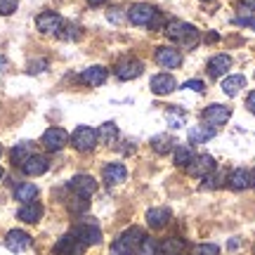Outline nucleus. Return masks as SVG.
Segmentation results:
<instances>
[{
    "instance_id": "1",
    "label": "nucleus",
    "mask_w": 255,
    "mask_h": 255,
    "mask_svg": "<svg viewBox=\"0 0 255 255\" xmlns=\"http://www.w3.org/2000/svg\"><path fill=\"white\" fill-rule=\"evenodd\" d=\"M165 36L170 38V40H175V43H180L182 47H187V50L196 47L201 40L199 31L191 26V24H187V21H180V19H170L165 24Z\"/></svg>"
},
{
    "instance_id": "2",
    "label": "nucleus",
    "mask_w": 255,
    "mask_h": 255,
    "mask_svg": "<svg viewBox=\"0 0 255 255\" xmlns=\"http://www.w3.org/2000/svg\"><path fill=\"white\" fill-rule=\"evenodd\" d=\"M144 239V232L139 227H130L111 244V255H137L139 244Z\"/></svg>"
},
{
    "instance_id": "3",
    "label": "nucleus",
    "mask_w": 255,
    "mask_h": 255,
    "mask_svg": "<svg viewBox=\"0 0 255 255\" xmlns=\"http://www.w3.org/2000/svg\"><path fill=\"white\" fill-rule=\"evenodd\" d=\"M158 14V9L154 5H149V2H135V5H130L128 7V19H130V24H135V26H151V21L156 19Z\"/></svg>"
},
{
    "instance_id": "4",
    "label": "nucleus",
    "mask_w": 255,
    "mask_h": 255,
    "mask_svg": "<svg viewBox=\"0 0 255 255\" xmlns=\"http://www.w3.org/2000/svg\"><path fill=\"white\" fill-rule=\"evenodd\" d=\"M71 144L78 149V151H92L95 144H97V130L88 126H78L71 135Z\"/></svg>"
},
{
    "instance_id": "5",
    "label": "nucleus",
    "mask_w": 255,
    "mask_h": 255,
    "mask_svg": "<svg viewBox=\"0 0 255 255\" xmlns=\"http://www.w3.org/2000/svg\"><path fill=\"white\" fill-rule=\"evenodd\" d=\"M71 234L78 239L85 248L95 246V244H100L102 241V232H100V227H97L95 222H83V225H76V227L71 229Z\"/></svg>"
},
{
    "instance_id": "6",
    "label": "nucleus",
    "mask_w": 255,
    "mask_h": 255,
    "mask_svg": "<svg viewBox=\"0 0 255 255\" xmlns=\"http://www.w3.org/2000/svg\"><path fill=\"white\" fill-rule=\"evenodd\" d=\"M201 119L206 121L208 126H213V128L225 126V123L232 119V109H229L227 104H210V107H206V109H203Z\"/></svg>"
},
{
    "instance_id": "7",
    "label": "nucleus",
    "mask_w": 255,
    "mask_h": 255,
    "mask_svg": "<svg viewBox=\"0 0 255 255\" xmlns=\"http://www.w3.org/2000/svg\"><path fill=\"white\" fill-rule=\"evenodd\" d=\"M154 59H156V64L163 66V69H177V66H182V52L175 50V47H170V45L156 47Z\"/></svg>"
},
{
    "instance_id": "8",
    "label": "nucleus",
    "mask_w": 255,
    "mask_h": 255,
    "mask_svg": "<svg viewBox=\"0 0 255 255\" xmlns=\"http://www.w3.org/2000/svg\"><path fill=\"white\" fill-rule=\"evenodd\" d=\"M215 170V158L210 154H199L191 158V163L187 165V173L191 175V177H199V180H203L206 175H210Z\"/></svg>"
},
{
    "instance_id": "9",
    "label": "nucleus",
    "mask_w": 255,
    "mask_h": 255,
    "mask_svg": "<svg viewBox=\"0 0 255 255\" xmlns=\"http://www.w3.org/2000/svg\"><path fill=\"white\" fill-rule=\"evenodd\" d=\"M142 73H144V64L139 62V59L128 57V59L116 64V78H119V81H135Z\"/></svg>"
},
{
    "instance_id": "10",
    "label": "nucleus",
    "mask_w": 255,
    "mask_h": 255,
    "mask_svg": "<svg viewBox=\"0 0 255 255\" xmlns=\"http://www.w3.org/2000/svg\"><path fill=\"white\" fill-rule=\"evenodd\" d=\"M36 26L40 33H50V36H59L64 28V19L57 14V12H43L38 14Z\"/></svg>"
},
{
    "instance_id": "11",
    "label": "nucleus",
    "mask_w": 255,
    "mask_h": 255,
    "mask_svg": "<svg viewBox=\"0 0 255 255\" xmlns=\"http://www.w3.org/2000/svg\"><path fill=\"white\" fill-rule=\"evenodd\" d=\"M69 144V132L64 128H47L43 135V146L47 151H62Z\"/></svg>"
},
{
    "instance_id": "12",
    "label": "nucleus",
    "mask_w": 255,
    "mask_h": 255,
    "mask_svg": "<svg viewBox=\"0 0 255 255\" xmlns=\"http://www.w3.org/2000/svg\"><path fill=\"white\" fill-rule=\"evenodd\" d=\"M31 244H33V239H31V234H26L24 229H9L7 237H5V246H7L12 253H24V251L31 248Z\"/></svg>"
},
{
    "instance_id": "13",
    "label": "nucleus",
    "mask_w": 255,
    "mask_h": 255,
    "mask_svg": "<svg viewBox=\"0 0 255 255\" xmlns=\"http://www.w3.org/2000/svg\"><path fill=\"white\" fill-rule=\"evenodd\" d=\"M69 189L76 196L90 199L92 194L97 191V182H95V177H90V175H76V177H71V182H69Z\"/></svg>"
},
{
    "instance_id": "14",
    "label": "nucleus",
    "mask_w": 255,
    "mask_h": 255,
    "mask_svg": "<svg viewBox=\"0 0 255 255\" xmlns=\"http://www.w3.org/2000/svg\"><path fill=\"white\" fill-rule=\"evenodd\" d=\"M149 88H151L154 95H170L177 88V81H175L170 73H156L154 78H151V83H149Z\"/></svg>"
},
{
    "instance_id": "15",
    "label": "nucleus",
    "mask_w": 255,
    "mask_h": 255,
    "mask_svg": "<svg viewBox=\"0 0 255 255\" xmlns=\"http://www.w3.org/2000/svg\"><path fill=\"white\" fill-rule=\"evenodd\" d=\"M47 168H50V161H47L45 156H28L26 161L21 163V170H24V175H28V177H38V175L47 173Z\"/></svg>"
},
{
    "instance_id": "16",
    "label": "nucleus",
    "mask_w": 255,
    "mask_h": 255,
    "mask_svg": "<svg viewBox=\"0 0 255 255\" xmlns=\"http://www.w3.org/2000/svg\"><path fill=\"white\" fill-rule=\"evenodd\" d=\"M83 251H85V246H83L81 241L73 237L71 232H69L66 237L59 239V241H57V246H55V253L57 255H81Z\"/></svg>"
},
{
    "instance_id": "17",
    "label": "nucleus",
    "mask_w": 255,
    "mask_h": 255,
    "mask_svg": "<svg viewBox=\"0 0 255 255\" xmlns=\"http://www.w3.org/2000/svg\"><path fill=\"white\" fill-rule=\"evenodd\" d=\"M208 76L210 78H220V76H225V73L232 69V57L229 55H215L208 59Z\"/></svg>"
},
{
    "instance_id": "18",
    "label": "nucleus",
    "mask_w": 255,
    "mask_h": 255,
    "mask_svg": "<svg viewBox=\"0 0 255 255\" xmlns=\"http://www.w3.org/2000/svg\"><path fill=\"white\" fill-rule=\"evenodd\" d=\"M227 184L234 191H244V189H248V187H253V175L248 173L246 168H237V170H232V175L227 177Z\"/></svg>"
},
{
    "instance_id": "19",
    "label": "nucleus",
    "mask_w": 255,
    "mask_h": 255,
    "mask_svg": "<svg viewBox=\"0 0 255 255\" xmlns=\"http://www.w3.org/2000/svg\"><path fill=\"white\" fill-rule=\"evenodd\" d=\"M17 218L21 222H28V225H33L38 220L43 218V206L38 203V201H28V203H21V208H19Z\"/></svg>"
},
{
    "instance_id": "20",
    "label": "nucleus",
    "mask_w": 255,
    "mask_h": 255,
    "mask_svg": "<svg viewBox=\"0 0 255 255\" xmlns=\"http://www.w3.org/2000/svg\"><path fill=\"white\" fill-rule=\"evenodd\" d=\"M170 222V210L158 206V208H149L146 210V225L151 229H163Z\"/></svg>"
},
{
    "instance_id": "21",
    "label": "nucleus",
    "mask_w": 255,
    "mask_h": 255,
    "mask_svg": "<svg viewBox=\"0 0 255 255\" xmlns=\"http://www.w3.org/2000/svg\"><path fill=\"white\" fill-rule=\"evenodd\" d=\"M107 69L104 66H88L85 71L81 73V81L85 85H90V88H100L102 83H107Z\"/></svg>"
},
{
    "instance_id": "22",
    "label": "nucleus",
    "mask_w": 255,
    "mask_h": 255,
    "mask_svg": "<svg viewBox=\"0 0 255 255\" xmlns=\"http://www.w3.org/2000/svg\"><path fill=\"white\" fill-rule=\"evenodd\" d=\"M218 135V128L213 126H194L189 128V144H203V142H208V139H213V137Z\"/></svg>"
},
{
    "instance_id": "23",
    "label": "nucleus",
    "mask_w": 255,
    "mask_h": 255,
    "mask_svg": "<svg viewBox=\"0 0 255 255\" xmlns=\"http://www.w3.org/2000/svg\"><path fill=\"white\" fill-rule=\"evenodd\" d=\"M128 180V170L123 163H109L104 168V182L114 187V184H121Z\"/></svg>"
},
{
    "instance_id": "24",
    "label": "nucleus",
    "mask_w": 255,
    "mask_h": 255,
    "mask_svg": "<svg viewBox=\"0 0 255 255\" xmlns=\"http://www.w3.org/2000/svg\"><path fill=\"white\" fill-rule=\"evenodd\" d=\"M222 92L227 95V97H237L239 92L246 88V76H241V73H234V76H227L225 81H222Z\"/></svg>"
},
{
    "instance_id": "25",
    "label": "nucleus",
    "mask_w": 255,
    "mask_h": 255,
    "mask_svg": "<svg viewBox=\"0 0 255 255\" xmlns=\"http://www.w3.org/2000/svg\"><path fill=\"white\" fill-rule=\"evenodd\" d=\"M116 139H119V126L114 121L102 123L100 130H97V142L100 144H116Z\"/></svg>"
},
{
    "instance_id": "26",
    "label": "nucleus",
    "mask_w": 255,
    "mask_h": 255,
    "mask_svg": "<svg viewBox=\"0 0 255 255\" xmlns=\"http://www.w3.org/2000/svg\"><path fill=\"white\" fill-rule=\"evenodd\" d=\"M175 146H177V139L173 135H156L151 137V149H154L156 154H170L175 151Z\"/></svg>"
},
{
    "instance_id": "27",
    "label": "nucleus",
    "mask_w": 255,
    "mask_h": 255,
    "mask_svg": "<svg viewBox=\"0 0 255 255\" xmlns=\"http://www.w3.org/2000/svg\"><path fill=\"white\" fill-rule=\"evenodd\" d=\"M187 244H184L182 239L177 237H170V239H163V244H158V251L163 255H182Z\"/></svg>"
},
{
    "instance_id": "28",
    "label": "nucleus",
    "mask_w": 255,
    "mask_h": 255,
    "mask_svg": "<svg viewBox=\"0 0 255 255\" xmlns=\"http://www.w3.org/2000/svg\"><path fill=\"white\" fill-rule=\"evenodd\" d=\"M38 196V187L31 182H21L14 187V199L21 201V203H28V201H36Z\"/></svg>"
},
{
    "instance_id": "29",
    "label": "nucleus",
    "mask_w": 255,
    "mask_h": 255,
    "mask_svg": "<svg viewBox=\"0 0 255 255\" xmlns=\"http://www.w3.org/2000/svg\"><path fill=\"white\" fill-rule=\"evenodd\" d=\"M9 156H12V163L14 165H21L28 156H33V144H31V142H21V144H17L12 149Z\"/></svg>"
},
{
    "instance_id": "30",
    "label": "nucleus",
    "mask_w": 255,
    "mask_h": 255,
    "mask_svg": "<svg viewBox=\"0 0 255 255\" xmlns=\"http://www.w3.org/2000/svg\"><path fill=\"white\" fill-rule=\"evenodd\" d=\"M194 149L189 144H177L175 146V163L180 165V168H187L191 163V158H194Z\"/></svg>"
},
{
    "instance_id": "31",
    "label": "nucleus",
    "mask_w": 255,
    "mask_h": 255,
    "mask_svg": "<svg viewBox=\"0 0 255 255\" xmlns=\"http://www.w3.org/2000/svg\"><path fill=\"white\" fill-rule=\"evenodd\" d=\"M165 121H168L170 128H182L187 123V114L180 107H170V109L165 111Z\"/></svg>"
},
{
    "instance_id": "32",
    "label": "nucleus",
    "mask_w": 255,
    "mask_h": 255,
    "mask_svg": "<svg viewBox=\"0 0 255 255\" xmlns=\"http://www.w3.org/2000/svg\"><path fill=\"white\" fill-rule=\"evenodd\" d=\"M158 253V244H156L154 237H146L142 239V244H139V251H137V255H156Z\"/></svg>"
},
{
    "instance_id": "33",
    "label": "nucleus",
    "mask_w": 255,
    "mask_h": 255,
    "mask_svg": "<svg viewBox=\"0 0 255 255\" xmlns=\"http://www.w3.org/2000/svg\"><path fill=\"white\" fill-rule=\"evenodd\" d=\"M126 17H128V9L121 7V5L107 9V19H109L111 24H123V21H126Z\"/></svg>"
},
{
    "instance_id": "34",
    "label": "nucleus",
    "mask_w": 255,
    "mask_h": 255,
    "mask_svg": "<svg viewBox=\"0 0 255 255\" xmlns=\"http://www.w3.org/2000/svg\"><path fill=\"white\" fill-rule=\"evenodd\" d=\"M222 180H225V177H222V173H215V170H213L210 175H206V177H203L201 189H218L220 184H222Z\"/></svg>"
},
{
    "instance_id": "35",
    "label": "nucleus",
    "mask_w": 255,
    "mask_h": 255,
    "mask_svg": "<svg viewBox=\"0 0 255 255\" xmlns=\"http://www.w3.org/2000/svg\"><path fill=\"white\" fill-rule=\"evenodd\" d=\"M220 248L215 244H199V246H194L191 255H218Z\"/></svg>"
},
{
    "instance_id": "36",
    "label": "nucleus",
    "mask_w": 255,
    "mask_h": 255,
    "mask_svg": "<svg viewBox=\"0 0 255 255\" xmlns=\"http://www.w3.org/2000/svg\"><path fill=\"white\" fill-rule=\"evenodd\" d=\"M19 7V0H0V14H12V12H17Z\"/></svg>"
},
{
    "instance_id": "37",
    "label": "nucleus",
    "mask_w": 255,
    "mask_h": 255,
    "mask_svg": "<svg viewBox=\"0 0 255 255\" xmlns=\"http://www.w3.org/2000/svg\"><path fill=\"white\" fill-rule=\"evenodd\" d=\"M85 208H88V199H83V196H76V199L69 203V210H71V213H83Z\"/></svg>"
},
{
    "instance_id": "38",
    "label": "nucleus",
    "mask_w": 255,
    "mask_h": 255,
    "mask_svg": "<svg viewBox=\"0 0 255 255\" xmlns=\"http://www.w3.org/2000/svg\"><path fill=\"white\" fill-rule=\"evenodd\" d=\"M182 88H187V90H194V92H206V83L199 81V78H191V81L182 83Z\"/></svg>"
},
{
    "instance_id": "39",
    "label": "nucleus",
    "mask_w": 255,
    "mask_h": 255,
    "mask_svg": "<svg viewBox=\"0 0 255 255\" xmlns=\"http://www.w3.org/2000/svg\"><path fill=\"white\" fill-rule=\"evenodd\" d=\"M47 69V59H33L28 64V73H40Z\"/></svg>"
},
{
    "instance_id": "40",
    "label": "nucleus",
    "mask_w": 255,
    "mask_h": 255,
    "mask_svg": "<svg viewBox=\"0 0 255 255\" xmlns=\"http://www.w3.org/2000/svg\"><path fill=\"white\" fill-rule=\"evenodd\" d=\"M234 24H239V26H248L255 31V17H237L234 19Z\"/></svg>"
},
{
    "instance_id": "41",
    "label": "nucleus",
    "mask_w": 255,
    "mask_h": 255,
    "mask_svg": "<svg viewBox=\"0 0 255 255\" xmlns=\"http://www.w3.org/2000/svg\"><path fill=\"white\" fill-rule=\"evenodd\" d=\"M64 31H66V33H59V38H66V40H69V38H71V40L73 38H78V28L76 26H66Z\"/></svg>"
},
{
    "instance_id": "42",
    "label": "nucleus",
    "mask_w": 255,
    "mask_h": 255,
    "mask_svg": "<svg viewBox=\"0 0 255 255\" xmlns=\"http://www.w3.org/2000/svg\"><path fill=\"white\" fill-rule=\"evenodd\" d=\"M246 109L251 111V114H255V90L251 92V95H248L246 97Z\"/></svg>"
},
{
    "instance_id": "43",
    "label": "nucleus",
    "mask_w": 255,
    "mask_h": 255,
    "mask_svg": "<svg viewBox=\"0 0 255 255\" xmlns=\"http://www.w3.org/2000/svg\"><path fill=\"white\" fill-rule=\"evenodd\" d=\"M241 5L246 9H251V12H255V0H241Z\"/></svg>"
},
{
    "instance_id": "44",
    "label": "nucleus",
    "mask_w": 255,
    "mask_h": 255,
    "mask_svg": "<svg viewBox=\"0 0 255 255\" xmlns=\"http://www.w3.org/2000/svg\"><path fill=\"white\" fill-rule=\"evenodd\" d=\"M7 69H9V62L5 59V57H0V73H2V71H7Z\"/></svg>"
},
{
    "instance_id": "45",
    "label": "nucleus",
    "mask_w": 255,
    "mask_h": 255,
    "mask_svg": "<svg viewBox=\"0 0 255 255\" xmlns=\"http://www.w3.org/2000/svg\"><path fill=\"white\" fill-rule=\"evenodd\" d=\"M104 2H107V0H88V5H92V7H100Z\"/></svg>"
},
{
    "instance_id": "46",
    "label": "nucleus",
    "mask_w": 255,
    "mask_h": 255,
    "mask_svg": "<svg viewBox=\"0 0 255 255\" xmlns=\"http://www.w3.org/2000/svg\"><path fill=\"white\" fill-rule=\"evenodd\" d=\"M0 180H2V168H0Z\"/></svg>"
},
{
    "instance_id": "47",
    "label": "nucleus",
    "mask_w": 255,
    "mask_h": 255,
    "mask_svg": "<svg viewBox=\"0 0 255 255\" xmlns=\"http://www.w3.org/2000/svg\"><path fill=\"white\" fill-rule=\"evenodd\" d=\"M253 184H255V170H253Z\"/></svg>"
},
{
    "instance_id": "48",
    "label": "nucleus",
    "mask_w": 255,
    "mask_h": 255,
    "mask_svg": "<svg viewBox=\"0 0 255 255\" xmlns=\"http://www.w3.org/2000/svg\"><path fill=\"white\" fill-rule=\"evenodd\" d=\"M156 255H163V253H161V251H158V253H156Z\"/></svg>"
},
{
    "instance_id": "49",
    "label": "nucleus",
    "mask_w": 255,
    "mask_h": 255,
    "mask_svg": "<svg viewBox=\"0 0 255 255\" xmlns=\"http://www.w3.org/2000/svg\"><path fill=\"white\" fill-rule=\"evenodd\" d=\"M203 2H210V0H203Z\"/></svg>"
}]
</instances>
